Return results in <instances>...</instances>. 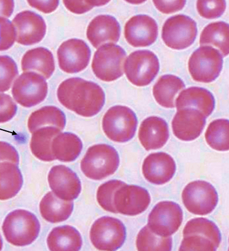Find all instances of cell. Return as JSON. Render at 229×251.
I'll return each instance as SVG.
<instances>
[{
	"instance_id": "6da1fadb",
	"label": "cell",
	"mask_w": 229,
	"mask_h": 251,
	"mask_svg": "<svg viewBox=\"0 0 229 251\" xmlns=\"http://www.w3.org/2000/svg\"><path fill=\"white\" fill-rule=\"evenodd\" d=\"M57 96L62 105L86 118L98 114L106 102V95L102 87L81 78L63 81L58 87Z\"/></svg>"
},
{
	"instance_id": "7a4b0ae2",
	"label": "cell",
	"mask_w": 229,
	"mask_h": 251,
	"mask_svg": "<svg viewBox=\"0 0 229 251\" xmlns=\"http://www.w3.org/2000/svg\"><path fill=\"white\" fill-rule=\"evenodd\" d=\"M221 241V232L215 223L203 218L193 219L184 227L179 251H215Z\"/></svg>"
},
{
	"instance_id": "3957f363",
	"label": "cell",
	"mask_w": 229,
	"mask_h": 251,
	"mask_svg": "<svg viewBox=\"0 0 229 251\" xmlns=\"http://www.w3.org/2000/svg\"><path fill=\"white\" fill-rule=\"evenodd\" d=\"M40 229V223L36 216L22 209L11 212L2 226L6 241L18 247L32 244L39 235Z\"/></svg>"
},
{
	"instance_id": "277c9868",
	"label": "cell",
	"mask_w": 229,
	"mask_h": 251,
	"mask_svg": "<svg viewBox=\"0 0 229 251\" xmlns=\"http://www.w3.org/2000/svg\"><path fill=\"white\" fill-rule=\"evenodd\" d=\"M119 156L112 146L98 144L90 147L81 163L84 175L95 180H100L114 175L119 165Z\"/></svg>"
},
{
	"instance_id": "5b68a950",
	"label": "cell",
	"mask_w": 229,
	"mask_h": 251,
	"mask_svg": "<svg viewBox=\"0 0 229 251\" xmlns=\"http://www.w3.org/2000/svg\"><path fill=\"white\" fill-rule=\"evenodd\" d=\"M138 125L134 112L129 107L117 105L110 108L104 115V132L111 140L118 143L130 141L135 136Z\"/></svg>"
},
{
	"instance_id": "8992f818",
	"label": "cell",
	"mask_w": 229,
	"mask_h": 251,
	"mask_svg": "<svg viewBox=\"0 0 229 251\" xmlns=\"http://www.w3.org/2000/svg\"><path fill=\"white\" fill-rule=\"evenodd\" d=\"M126 52L114 44H106L97 50L92 62V69L97 78L110 82L123 75Z\"/></svg>"
},
{
	"instance_id": "52a82bcc",
	"label": "cell",
	"mask_w": 229,
	"mask_h": 251,
	"mask_svg": "<svg viewBox=\"0 0 229 251\" xmlns=\"http://www.w3.org/2000/svg\"><path fill=\"white\" fill-rule=\"evenodd\" d=\"M223 66L222 54L209 46H202L190 56L188 67L194 80L201 83H211L216 79Z\"/></svg>"
},
{
	"instance_id": "ba28073f",
	"label": "cell",
	"mask_w": 229,
	"mask_h": 251,
	"mask_svg": "<svg viewBox=\"0 0 229 251\" xmlns=\"http://www.w3.org/2000/svg\"><path fill=\"white\" fill-rule=\"evenodd\" d=\"M123 68L131 83L143 87L150 84L156 78L160 71V63L153 52L138 50L127 57Z\"/></svg>"
},
{
	"instance_id": "9c48e42d",
	"label": "cell",
	"mask_w": 229,
	"mask_h": 251,
	"mask_svg": "<svg viewBox=\"0 0 229 251\" xmlns=\"http://www.w3.org/2000/svg\"><path fill=\"white\" fill-rule=\"evenodd\" d=\"M90 237L92 244L96 249L116 251L125 242L126 229L119 219L103 216L93 224Z\"/></svg>"
},
{
	"instance_id": "30bf717a",
	"label": "cell",
	"mask_w": 229,
	"mask_h": 251,
	"mask_svg": "<svg viewBox=\"0 0 229 251\" xmlns=\"http://www.w3.org/2000/svg\"><path fill=\"white\" fill-rule=\"evenodd\" d=\"M11 92L19 105L29 108L44 101L48 95V85L44 76L34 72H27L15 80Z\"/></svg>"
},
{
	"instance_id": "8fae6325",
	"label": "cell",
	"mask_w": 229,
	"mask_h": 251,
	"mask_svg": "<svg viewBox=\"0 0 229 251\" xmlns=\"http://www.w3.org/2000/svg\"><path fill=\"white\" fill-rule=\"evenodd\" d=\"M182 199L186 209L191 213L206 215L215 209L219 196L211 183L197 180L186 185L182 192Z\"/></svg>"
},
{
	"instance_id": "7c38bea8",
	"label": "cell",
	"mask_w": 229,
	"mask_h": 251,
	"mask_svg": "<svg viewBox=\"0 0 229 251\" xmlns=\"http://www.w3.org/2000/svg\"><path fill=\"white\" fill-rule=\"evenodd\" d=\"M197 23L186 15L170 17L162 28V37L165 44L174 50H183L191 46L197 35Z\"/></svg>"
},
{
	"instance_id": "4fadbf2b",
	"label": "cell",
	"mask_w": 229,
	"mask_h": 251,
	"mask_svg": "<svg viewBox=\"0 0 229 251\" xmlns=\"http://www.w3.org/2000/svg\"><path fill=\"white\" fill-rule=\"evenodd\" d=\"M183 221V211L178 204L172 201L159 202L151 210L147 226L155 234L170 237L176 233Z\"/></svg>"
},
{
	"instance_id": "5bb4252c",
	"label": "cell",
	"mask_w": 229,
	"mask_h": 251,
	"mask_svg": "<svg viewBox=\"0 0 229 251\" xmlns=\"http://www.w3.org/2000/svg\"><path fill=\"white\" fill-rule=\"evenodd\" d=\"M91 54L90 48L84 41L76 38L66 41L57 51L59 67L68 74L82 72L88 66Z\"/></svg>"
},
{
	"instance_id": "9a60e30c",
	"label": "cell",
	"mask_w": 229,
	"mask_h": 251,
	"mask_svg": "<svg viewBox=\"0 0 229 251\" xmlns=\"http://www.w3.org/2000/svg\"><path fill=\"white\" fill-rule=\"evenodd\" d=\"M150 201V196L146 189L126 184L115 192L114 198L117 213L127 216L143 213L149 207Z\"/></svg>"
},
{
	"instance_id": "2e32d148",
	"label": "cell",
	"mask_w": 229,
	"mask_h": 251,
	"mask_svg": "<svg viewBox=\"0 0 229 251\" xmlns=\"http://www.w3.org/2000/svg\"><path fill=\"white\" fill-rule=\"evenodd\" d=\"M16 41L24 46L39 43L45 36L46 25L41 15L29 10L22 11L13 20Z\"/></svg>"
},
{
	"instance_id": "e0dca14e",
	"label": "cell",
	"mask_w": 229,
	"mask_h": 251,
	"mask_svg": "<svg viewBox=\"0 0 229 251\" xmlns=\"http://www.w3.org/2000/svg\"><path fill=\"white\" fill-rule=\"evenodd\" d=\"M49 186L58 198L68 201L78 198L81 194V181L72 170L65 165L54 166L49 173Z\"/></svg>"
},
{
	"instance_id": "ac0fdd59",
	"label": "cell",
	"mask_w": 229,
	"mask_h": 251,
	"mask_svg": "<svg viewBox=\"0 0 229 251\" xmlns=\"http://www.w3.org/2000/svg\"><path fill=\"white\" fill-rule=\"evenodd\" d=\"M158 34L157 23L149 15H135L126 23L125 38L134 47L143 48L152 45L156 41Z\"/></svg>"
},
{
	"instance_id": "d6986e66",
	"label": "cell",
	"mask_w": 229,
	"mask_h": 251,
	"mask_svg": "<svg viewBox=\"0 0 229 251\" xmlns=\"http://www.w3.org/2000/svg\"><path fill=\"white\" fill-rule=\"evenodd\" d=\"M206 118L199 110L184 108L177 110L173 119V133L183 141H192L199 137L204 128Z\"/></svg>"
},
{
	"instance_id": "ffe728a7",
	"label": "cell",
	"mask_w": 229,
	"mask_h": 251,
	"mask_svg": "<svg viewBox=\"0 0 229 251\" xmlns=\"http://www.w3.org/2000/svg\"><path fill=\"white\" fill-rule=\"evenodd\" d=\"M175 161L170 154L157 152L149 154L143 161L142 171L150 183L162 185L169 182L175 174Z\"/></svg>"
},
{
	"instance_id": "44dd1931",
	"label": "cell",
	"mask_w": 229,
	"mask_h": 251,
	"mask_svg": "<svg viewBox=\"0 0 229 251\" xmlns=\"http://www.w3.org/2000/svg\"><path fill=\"white\" fill-rule=\"evenodd\" d=\"M86 35L93 47L98 49L106 44L117 43L121 36V26L112 15H100L90 23Z\"/></svg>"
},
{
	"instance_id": "7402d4cb",
	"label": "cell",
	"mask_w": 229,
	"mask_h": 251,
	"mask_svg": "<svg viewBox=\"0 0 229 251\" xmlns=\"http://www.w3.org/2000/svg\"><path fill=\"white\" fill-rule=\"evenodd\" d=\"M170 136L168 123L158 117H150L141 124L139 138L146 151L157 150L164 147Z\"/></svg>"
},
{
	"instance_id": "603a6c76",
	"label": "cell",
	"mask_w": 229,
	"mask_h": 251,
	"mask_svg": "<svg viewBox=\"0 0 229 251\" xmlns=\"http://www.w3.org/2000/svg\"><path fill=\"white\" fill-rule=\"evenodd\" d=\"M177 110L193 108L199 110L205 118L210 115L215 107V100L207 89L192 87L182 91L176 100Z\"/></svg>"
},
{
	"instance_id": "cb8c5ba5",
	"label": "cell",
	"mask_w": 229,
	"mask_h": 251,
	"mask_svg": "<svg viewBox=\"0 0 229 251\" xmlns=\"http://www.w3.org/2000/svg\"><path fill=\"white\" fill-rule=\"evenodd\" d=\"M23 71H36L46 79H49L55 71V61L53 53L48 49L37 48L29 50L21 61Z\"/></svg>"
},
{
	"instance_id": "d4e9b609",
	"label": "cell",
	"mask_w": 229,
	"mask_h": 251,
	"mask_svg": "<svg viewBox=\"0 0 229 251\" xmlns=\"http://www.w3.org/2000/svg\"><path fill=\"white\" fill-rule=\"evenodd\" d=\"M47 244L50 251H77L83 246L82 237L75 227L70 226H57L48 235Z\"/></svg>"
},
{
	"instance_id": "484cf974",
	"label": "cell",
	"mask_w": 229,
	"mask_h": 251,
	"mask_svg": "<svg viewBox=\"0 0 229 251\" xmlns=\"http://www.w3.org/2000/svg\"><path fill=\"white\" fill-rule=\"evenodd\" d=\"M74 208L73 201L58 198L53 192H49L42 198L40 211L42 218L51 223L63 222L71 215Z\"/></svg>"
},
{
	"instance_id": "4316f807",
	"label": "cell",
	"mask_w": 229,
	"mask_h": 251,
	"mask_svg": "<svg viewBox=\"0 0 229 251\" xmlns=\"http://www.w3.org/2000/svg\"><path fill=\"white\" fill-rule=\"evenodd\" d=\"M83 149L81 139L72 133H60L52 141V150L54 157L64 163L75 161Z\"/></svg>"
},
{
	"instance_id": "83f0119b",
	"label": "cell",
	"mask_w": 229,
	"mask_h": 251,
	"mask_svg": "<svg viewBox=\"0 0 229 251\" xmlns=\"http://www.w3.org/2000/svg\"><path fill=\"white\" fill-rule=\"evenodd\" d=\"M23 178L18 165L11 162L0 163V200L12 199L21 191Z\"/></svg>"
},
{
	"instance_id": "f1b7e54d",
	"label": "cell",
	"mask_w": 229,
	"mask_h": 251,
	"mask_svg": "<svg viewBox=\"0 0 229 251\" xmlns=\"http://www.w3.org/2000/svg\"><path fill=\"white\" fill-rule=\"evenodd\" d=\"M61 131L55 126L42 127L34 131L30 143V150L33 155L45 162L56 160L52 152V141Z\"/></svg>"
},
{
	"instance_id": "f546056e",
	"label": "cell",
	"mask_w": 229,
	"mask_h": 251,
	"mask_svg": "<svg viewBox=\"0 0 229 251\" xmlns=\"http://www.w3.org/2000/svg\"><path fill=\"white\" fill-rule=\"evenodd\" d=\"M185 87L183 80L178 76L163 75L154 86V97L159 105L166 108H174L176 96Z\"/></svg>"
},
{
	"instance_id": "4dcf8cb0",
	"label": "cell",
	"mask_w": 229,
	"mask_h": 251,
	"mask_svg": "<svg viewBox=\"0 0 229 251\" xmlns=\"http://www.w3.org/2000/svg\"><path fill=\"white\" fill-rule=\"evenodd\" d=\"M65 125L64 113L59 108L53 106H45L34 111L28 121V128L31 133L44 126H55L62 130Z\"/></svg>"
},
{
	"instance_id": "1f68e13d",
	"label": "cell",
	"mask_w": 229,
	"mask_h": 251,
	"mask_svg": "<svg viewBox=\"0 0 229 251\" xmlns=\"http://www.w3.org/2000/svg\"><path fill=\"white\" fill-rule=\"evenodd\" d=\"M229 25L224 22H213L205 26L200 37V45L214 46L220 50L223 56L229 52Z\"/></svg>"
},
{
	"instance_id": "d6a6232c",
	"label": "cell",
	"mask_w": 229,
	"mask_h": 251,
	"mask_svg": "<svg viewBox=\"0 0 229 251\" xmlns=\"http://www.w3.org/2000/svg\"><path fill=\"white\" fill-rule=\"evenodd\" d=\"M229 123L228 119H217L209 125L205 133V140L213 149L226 151L229 149Z\"/></svg>"
},
{
	"instance_id": "836d02e7",
	"label": "cell",
	"mask_w": 229,
	"mask_h": 251,
	"mask_svg": "<svg viewBox=\"0 0 229 251\" xmlns=\"http://www.w3.org/2000/svg\"><path fill=\"white\" fill-rule=\"evenodd\" d=\"M136 244L138 251H170L172 250V237H163L155 234L146 226L139 231Z\"/></svg>"
},
{
	"instance_id": "e575fe53",
	"label": "cell",
	"mask_w": 229,
	"mask_h": 251,
	"mask_svg": "<svg viewBox=\"0 0 229 251\" xmlns=\"http://www.w3.org/2000/svg\"><path fill=\"white\" fill-rule=\"evenodd\" d=\"M125 184L121 180H112L101 185L96 194L99 205L107 211L117 214L114 204V195L119 188Z\"/></svg>"
},
{
	"instance_id": "d590c367",
	"label": "cell",
	"mask_w": 229,
	"mask_h": 251,
	"mask_svg": "<svg viewBox=\"0 0 229 251\" xmlns=\"http://www.w3.org/2000/svg\"><path fill=\"white\" fill-rule=\"evenodd\" d=\"M18 75L17 65L12 58L0 55V92L9 90Z\"/></svg>"
},
{
	"instance_id": "8d00e7d4",
	"label": "cell",
	"mask_w": 229,
	"mask_h": 251,
	"mask_svg": "<svg viewBox=\"0 0 229 251\" xmlns=\"http://www.w3.org/2000/svg\"><path fill=\"white\" fill-rule=\"evenodd\" d=\"M227 3L223 0L198 1L197 8L201 17L208 19L218 18L225 12Z\"/></svg>"
},
{
	"instance_id": "74e56055",
	"label": "cell",
	"mask_w": 229,
	"mask_h": 251,
	"mask_svg": "<svg viewBox=\"0 0 229 251\" xmlns=\"http://www.w3.org/2000/svg\"><path fill=\"white\" fill-rule=\"evenodd\" d=\"M16 41V32L13 23L8 19L0 17V51H6Z\"/></svg>"
},
{
	"instance_id": "f35d334b",
	"label": "cell",
	"mask_w": 229,
	"mask_h": 251,
	"mask_svg": "<svg viewBox=\"0 0 229 251\" xmlns=\"http://www.w3.org/2000/svg\"><path fill=\"white\" fill-rule=\"evenodd\" d=\"M109 1L102 0H85V1H63L66 8L72 13L76 14H82L88 12L93 7L103 6L107 4Z\"/></svg>"
},
{
	"instance_id": "ab89813d",
	"label": "cell",
	"mask_w": 229,
	"mask_h": 251,
	"mask_svg": "<svg viewBox=\"0 0 229 251\" xmlns=\"http://www.w3.org/2000/svg\"><path fill=\"white\" fill-rule=\"evenodd\" d=\"M17 104L8 95L0 94V124L9 122L16 115Z\"/></svg>"
},
{
	"instance_id": "60d3db41",
	"label": "cell",
	"mask_w": 229,
	"mask_h": 251,
	"mask_svg": "<svg viewBox=\"0 0 229 251\" xmlns=\"http://www.w3.org/2000/svg\"><path fill=\"white\" fill-rule=\"evenodd\" d=\"M5 161L18 165L19 153L14 146L9 143L0 141V163Z\"/></svg>"
},
{
	"instance_id": "b9f144b4",
	"label": "cell",
	"mask_w": 229,
	"mask_h": 251,
	"mask_svg": "<svg viewBox=\"0 0 229 251\" xmlns=\"http://www.w3.org/2000/svg\"><path fill=\"white\" fill-rule=\"evenodd\" d=\"M154 5L161 12L171 14L177 12L184 8L186 2L184 0L177 1H153Z\"/></svg>"
},
{
	"instance_id": "7bdbcfd3",
	"label": "cell",
	"mask_w": 229,
	"mask_h": 251,
	"mask_svg": "<svg viewBox=\"0 0 229 251\" xmlns=\"http://www.w3.org/2000/svg\"><path fill=\"white\" fill-rule=\"evenodd\" d=\"M29 5L34 8L45 14H49L55 11L59 4V1H28Z\"/></svg>"
},
{
	"instance_id": "ee69618b",
	"label": "cell",
	"mask_w": 229,
	"mask_h": 251,
	"mask_svg": "<svg viewBox=\"0 0 229 251\" xmlns=\"http://www.w3.org/2000/svg\"><path fill=\"white\" fill-rule=\"evenodd\" d=\"M14 9V1L0 0V17L9 18Z\"/></svg>"
},
{
	"instance_id": "f6af8a7d",
	"label": "cell",
	"mask_w": 229,
	"mask_h": 251,
	"mask_svg": "<svg viewBox=\"0 0 229 251\" xmlns=\"http://www.w3.org/2000/svg\"><path fill=\"white\" fill-rule=\"evenodd\" d=\"M3 247V241L1 234H0V251L2 250Z\"/></svg>"
}]
</instances>
